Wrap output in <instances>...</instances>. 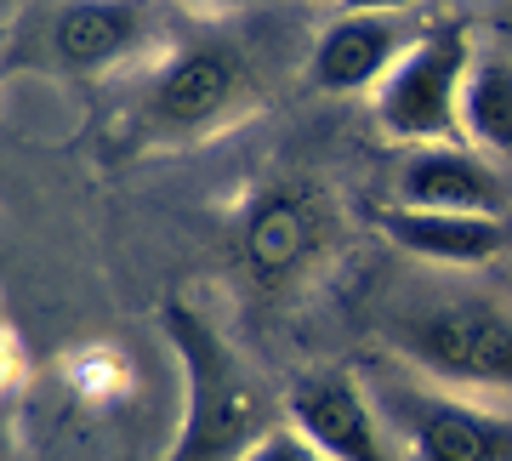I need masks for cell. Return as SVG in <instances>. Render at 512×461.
<instances>
[{"label":"cell","instance_id":"8fae6325","mask_svg":"<svg viewBox=\"0 0 512 461\" xmlns=\"http://www.w3.org/2000/svg\"><path fill=\"white\" fill-rule=\"evenodd\" d=\"M143 40V6L137 0H69L52 23V52L74 74H103Z\"/></svg>","mask_w":512,"mask_h":461},{"label":"cell","instance_id":"8992f818","mask_svg":"<svg viewBox=\"0 0 512 461\" xmlns=\"http://www.w3.org/2000/svg\"><path fill=\"white\" fill-rule=\"evenodd\" d=\"M393 205L416 211H473V217H507L512 211V177L490 154L467 143L410 148L393 177Z\"/></svg>","mask_w":512,"mask_h":461},{"label":"cell","instance_id":"30bf717a","mask_svg":"<svg viewBox=\"0 0 512 461\" xmlns=\"http://www.w3.org/2000/svg\"><path fill=\"white\" fill-rule=\"evenodd\" d=\"M399 57H404L399 18H348V12H342V18L319 35L308 74H313V86L330 92V97H359V92L376 97V86L393 74Z\"/></svg>","mask_w":512,"mask_h":461},{"label":"cell","instance_id":"3957f363","mask_svg":"<svg viewBox=\"0 0 512 461\" xmlns=\"http://www.w3.org/2000/svg\"><path fill=\"white\" fill-rule=\"evenodd\" d=\"M473 69V46L461 23H444L416 46H404L382 86H376V126L393 143L439 148L461 143V86Z\"/></svg>","mask_w":512,"mask_h":461},{"label":"cell","instance_id":"52a82bcc","mask_svg":"<svg viewBox=\"0 0 512 461\" xmlns=\"http://www.w3.org/2000/svg\"><path fill=\"white\" fill-rule=\"evenodd\" d=\"M291 427L330 461H393L382 439V410L348 370H313L291 388Z\"/></svg>","mask_w":512,"mask_h":461},{"label":"cell","instance_id":"6da1fadb","mask_svg":"<svg viewBox=\"0 0 512 461\" xmlns=\"http://www.w3.org/2000/svg\"><path fill=\"white\" fill-rule=\"evenodd\" d=\"M183 365V433L160 461H245L274 433V399L211 319L171 302L160 314Z\"/></svg>","mask_w":512,"mask_h":461},{"label":"cell","instance_id":"7c38bea8","mask_svg":"<svg viewBox=\"0 0 512 461\" xmlns=\"http://www.w3.org/2000/svg\"><path fill=\"white\" fill-rule=\"evenodd\" d=\"M461 143L490 154L495 166L512 160V57H473L467 86H461Z\"/></svg>","mask_w":512,"mask_h":461},{"label":"cell","instance_id":"4fadbf2b","mask_svg":"<svg viewBox=\"0 0 512 461\" xmlns=\"http://www.w3.org/2000/svg\"><path fill=\"white\" fill-rule=\"evenodd\" d=\"M245 461H330V456H325V450H313V444L302 439V433H296L291 422H279L274 433L256 444V450H251Z\"/></svg>","mask_w":512,"mask_h":461},{"label":"cell","instance_id":"7a4b0ae2","mask_svg":"<svg viewBox=\"0 0 512 461\" xmlns=\"http://www.w3.org/2000/svg\"><path fill=\"white\" fill-rule=\"evenodd\" d=\"M387 342L416 370L456 382V388L512 393V308L490 296H461L439 308L404 314Z\"/></svg>","mask_w":512,"mask_h":461},{"label":"cell","instance_id":"277c9868","mask_svg":"<svg viewBox=\"0 0 512 461\" xmlns=\"http://www.w3.org/2000/svg\"><path fill=\"white\" fill-rule=\"evenodd\" d=\"M245 57L222 40H194L183 52H171L154 92H148V120L160 137H200L217 131L228 114H239L245 103Z\"/></svg>","mask_w":512,"mask_h":461},{"label":"cell","instance_id":"ba28073f","mask_svg":"<svg viewBox=\"0 0 512 461\" xmlns=\"http://www.w3.org/2000/svg\"><path fill=\"white\" fill-rule=\"evenodd\" d=\"M330 222H325V200L313 188H268L262 200L251 205L245 217V234H239V251H245V268L268 285H285L319 257Z\"/></svg>","mask_w":512,"mask_h":461},{"label":"cell","instance_id":"2e32d148","mask_svg":"<svg viewBox=\"0 0 512 461\" xmlns=\"http://www.w3.org/2000/svg\"><path fill=\"white\" fill-rule=\"evenodd\" d=\"M177 6H211V0H177Z\"/></svg>","mask_w":512,"mask_h":461},{"label":"cell","instance_id":"9c48e42d","mask_svg":"<svg viewBox=\"0 0 512 461\" xmlns=\"http://www.w3.org/2000/svg\"><path fill=\"white\" fill-rule=\"evenodd\" d=\"M382 234L399 251L439 268H490L512 251L507 217H473V211H416V205H387Z\"/></svg>","mask_w":512,"mask_h":461},{"label":"cell","instance_id":"9a60e30c","mask_svg":"<svg viewBox=\"0 0 512 461\" xmlns=\"http://www.w3.org/2000/svg\"><path fill=\"white\" fill-rule=\"evenodd\" d=\"M6 342H12V336L0 331V348H6ZM12 370H18V348H12V353H0V388L12 382Z\"/></svg>","mask_w":512,"mask_h":461},{"label":"cell","instance_id":"5b68a950","mask_svg":"<svg viewBox=\"0 0 512 461\" xmlns=\"http://www.w3.org/2000/svg\"><path fill=\"white\" fill-rule=\"evenodd\" d=\"M387 416H393V433L404 439L410 461H512V422L467 405V399L393 388Z\"/></svg>","mask_w":512,"mask_h":461},{"label":"cell","instance_id":"5bb4252c","mask_svg":"<svg viewBox=\"0 0 512 461\" xmlns=\"http://www.w3.org/2000/svg\"><path fill=\"white\" fill-rule=\"evenodd\" d=\"M410 6H416V0H342L348 18H399Z\"/></svg>","mask_w":512,"mask_h":461}]
</instances>
